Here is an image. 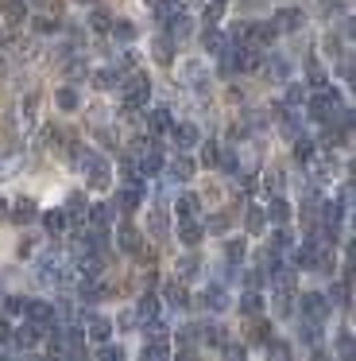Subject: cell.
<instances>
[{
	"mask_svg": "<svg viewBox=\"0 0 356 361\" xmlns=\"http://www.w3.org/2000/svg\"><path fill=\"white\" fill-rule=\"evenodd\" d=\"M286 97H291V102H302V97H306V90H302V86H291V94H286Z\"/></svg>",
	"mask_w": 356,
	"mask_h": 361,
	"instance_id": "45",
	"label": "cell"
},
{
	"mask_svg": "<svg viewBox=\"0 0 356 361\" xmlns=\"http://www.w3.org/2000/svg\"><path fill=\"white\" fill-rule=\"evenodd\" d=\"M155 59H159V63H170V35H159V39H155Z\"/></svg>",
	"mask_w": 356,
	"mask_h": 361,
	"instance_id": "31",
	"label": "cell"
},
{
	"mask_svg": "<svg viewBox=\"0 0 356 361\" xmlns=\"http://www.w3.org/2000/svg\"><path fill=\"white\" fill-rule=\"evenodd\" d=\"M147 229H151L155 237H163V233H167V218H163V210H155L151 218H147Z\"/></svg>",
	"mask_w": 356,
	"mask_h": 361,
	"instance_id": "36",
	"label": "cell"
},
{
	"mask_svg": "<svg viewBox=\"0 0 356 361\" xmlns=\"http://www.w3.org/2000/svg\"><path fill=\"white\" fill-rule=\"evenodd\" d=\"M170 136H174V148L178 152H186V148H193V144H198V128L193 125H170Z\"/></svg>",
	"mask_w": 356,
	"mask_h": 361,
	"instance_id": "10",
	"label": "cell"
},
{
	"mask_svg": "<svg viewBox=\"0 0 356 361\" xmlns=\"http://www.w3.org/2000/svg\"><path fill=\"white\" fill-rule=\"evenodd\" d=\"M23 314L43 330H51V322H54V307L43 303V299H27V303H23Z\"/></svg>",
	"mask_w": 356,
	"mask_h": 361,
	"instance_id": "6",
	"label": "cell"
},
{
	"mask_svg": "<svg viewBox=\"0 0 356 361\" xmlns=\"http://www.w3.org/2000/svg\"><path fill=\"white\" fill-rule=\"evenodd\" d=\"M108 334H113V326H108L105 319H93V322H89V338H97V342H105Z\"/></svg>",
	"mask_w": 356,
	"mask_h": 361,
	"instance_id": "32",
	"label": "cell"
},
{
	"mask_svg": "<svg viewBox=\"0 0 356 361\" xmlns=\"http://www.w3.org/2000/svg\"><path fill=\"white\" fill-rule=\"evenodd\" d=\"M12 218L15 221H31V218H35V202H31V198H20L15 210H12Z\"/></svg>",
	"mask_w": 356,
	"mask_h": 361,
	"instance_id": "26",
	"label": "cell"
},
{
	"mask_svg": "<svg viewBox=\"0 0 356 361\" xmlns=\"http://www.w3.org/2000/svg\"><path fill=\"white\" fill-rule=\"evenodd\" d=\"M271 280H275L279 291H291V268H286V264H275V268H271Z\"/></svg>",
	"mask_w": 356,
	"mask_h": 361,
	"instance_id": "24",
	"label": "cell"
},
{
	"mask_svg": "<svg viewBox=\"0 0 356 361\" xmlns=\"http://www.w3.org/2000/svg\"><path fill=\"white\" fill-rule=\"evenodd\" d=\"M108 24H113V16H108L105 8H93V16H89V27H97V32H105Z\"/></svg>",
	"mask_w": 356,
	"mask_h": 361,
	"instance_id": "38",
	"label": "cell"
},
{
	"mask_svg": "<svg viewBox=\"0 0 356 361\" xmlns=\"http://www.w3.org/2000/svg\"><path fill=\"white\" fill-rule=\"evenodd\" d=\"M178 78H182V86L186 90H209V71H205V63L201 59H186L182 66H178Z\"/></svg>",
	"mask_w": 356,
	"mask_h": 361,
	"instance_id": "1",
	"label": "cell"
},
{
	"mask_svg": "<svg viewBox=\"0 0 356 361\" xmlns=\"http://www.w3.org/2000/svg\"><path fill=\"white\" fill-rule=\"evenodd\" d=\"M108 27H113V35H116L120 43H132V39H136V27H132L128 20H113Z\"/></svg>",
	"mask_w": 356,
	"mask_h": 361,
	"instance_id": "23",
	"label": "cell"
},
{
	"mask_svg": "<svg viewBox=\"0 0 356 361\" xmlns=\"http://www.w3.org/2000/svg\"><path fill=\"white\" fill-rule=\"evenodd\" d=\"M263 221H267V214H263L260 206H252V214H248V229H252V233H260Z\"/></svg>",
	"mask_w": 356,
	"mask_h": 361,
	"instance_id": "39",
	"label": "cell"
},
{
	"mask_svg": "<svg viewBox=\"0 0 356 361\" xmlns=\"http://www.w3.org/2000/svg\"><path fill=\"white\" fill-rule=\"evenodd\" d=\"M298 307H302V314H306V319H314V322L329 319V299L317 295V291H306V295L298 299Z\"/></svg>",
	"mask_w": 356,
	"mask_h": 361,
	"instance_id": "3",
	"label": "cell"
},
{
	"mask_svg": "<svg viewBox=\"0 0 356 361\" xmlns=\"http://www.w3.org/2000/svg\"><path fill=\"white\" fill-rule=\"evenodd\" d=\"M20 167H23V152L4 156V159H0V179H4V175H12V171H20Z\"/></svg>",
	"mask_w": 356,
	"mask_h": 361,
	"instance_id": "25",
	"label": "cell"
},
{
	"mask_svg": "<svg viewBox=\"0 0 356 361\" xmlns=\"http://www.w3.org/2000/svg\"><path fill=\"white\" fill-rule=\"evenodd\" d=\"M58 140H62V133H58V128H43V133H39V148H43V152L58 148Z\"/></svg>",
	"mask_w": 356,
	"mask_h": 361,
	"instance_id": "28",
	"label": "cell"
},
{
	"mask_svg": "<svg viewBox=\"0 0 356 361\" xmlns=\"http://www.w3.org/2000/svg\"><path fill=\"white\" fill-rule=\"evenodd\" d=\"M205 303L213 307V311H224V303H229V299H224L221 288H209V291H205Z\"/></svg>",
	"mask_w": 356,
	"mask_h": 361,
	"instance_id": "37",
	"label": "cell"
},
{
	"mask_svg": "<svg viewBox=\"0 0 356 361\" xmlns=\"http://www.w3.org/2000/svg\"><path fill=\"white\" fill-rule=\"evenodd\" d=\"M43 226H46V233H51V237H62V233H66V226H70V218L62 210H54V214H43Z\"/></svg>",
	"mask_w": 356,
	"mask_h": 361,
	"instance_id": "13",
	"label": "cell"
},
{
	"mask_svg": "<svg viewBox=\"0 0 356 361\" xmlns=\"http://www.w3.org/2000/svg\"><path fill=\"white\" fill-rule=\"evenodd\" d=\"M39 334H43V326H35V322H31V326H23V330H15V345H20V350H31V345L39 342Z\"/></svg>",
	"mask_w": 356,
	"mask_h": 361,
	"instance_id": "16",
	"label": "cell"
},
{
	"mask_svg": "<svg viewBox=\"0 0 356 361\" xmlns=\"http://www.w3.org/2000/svg\"><path fill=\"white\" fill-rule=\"evenodd\" d=\"M58 105L62 109H77V94L74 90H58Z\"/></svg>",
	"mask_w": 356,
	"mask_h": 361,
	"instance_id": "41",
	"label": "cell"
},
{
	"mask_svg": "<svg viewBox=\"0 0 356 361\" xmlns=\"http://www.w3.org/2000/svg\"><path fill=\"white\" fill-rule=\"evenodd\" d=\"M77 4H89V0H77Z\"/></svg>",
	"mask_w": 356,
	"mask_h": 361,
	"instance_id": "47",
	"label": "cell"
},
{
	"mask_svg": "<svg viewBox=\"0 0 356 361\" xmlns=\"http://www.w3.org/2000/svg\"><path fill=\"white\" fill-rule=\"evenodd\" d=\"M221 4H224V0H221Z\"/></svg>",
	"mask_w": 356,
	"mask_h": 361,
	"instance_id": "48",
	"label": "cell"
},
{
	"mask_svg": "<svg viewBox=\"0 0 356 361\" xmlns=\"http://www.w3.org/2000/svg\"><path fill=\"white\" fill-rule=\"evenodd\" d=\"M217 20H221V0H213L205 8V27H217Z\"/></svg>",
	"mask_w": 356,
	"mask_h": 361,
	"instance_id": "40",
	"label": "cell"
},
{
	"mask_svg": "<svg viewBox=\"0 0 356 361\" xmlns=\"http://www.w3.org/2000/svg\"><path fill=\"white\" fill-rule=\"evenodd\" d=\"M198 195H182V198H178V202H174V210H178V218H193V214H198Z\"/></svg>",
	"mask_w": 356,
	"mask_h": 361,
	"instance_id": "22",
	"label": "cell"
},
{
	"mask_svg": "<svg viewBox=\"0 0 356 361\" xmlns=\"http://www.w3.org/2000/svg\"><path fill=\"white\" fill-rule=\"evenodd\" d=\"M120 206L124 210H139V206H144V187H139V183H128V187L120 190Z\"/></svg>",
	"mask_w": 356,
	"mask_h": 361,
	"instance_id": "12",
	"label": "cell"
},
{
	"mask_svg": "<svg viewBox=\"0 0 356 361\" xmlns=\"http://www.w3.org/2000/svg\"><path fill=\"white\" fill-rule=\"evenodd\" d=\"M120 86V74L116 71H97V90H113Z\"/></svg>",
	"mask_w": 356,
	"mask_h": 361,
	"instance_id": "33",
	"label": "cell"
},
{
	"mask_svg": "<svg viewBox=\"0 0 356 361\" xmlns=\"http://www.w3.org/2000/svg\"><path fill=\"white\" fill-rule=\"evenodd\" d=\"M267 218L275 221V226H283V221H291V206H286V198H271V206H267Z\"/></svg>",
	"mask_w": 356,
	"mask_h": 361,
	"instance_id": "18",
	"label": "cell"
},
{
	"mask_svg": "<svg viewBox=\"0 0 356 361\" xmlns=\"http://www.w3.org/2000/svg\"><path fill=\"white\" fill-rule=\"evenodd\" d=\"M35 94H23V102H15V117H12V128L15 133H27L31 121H35Z\"/></svg>",
	"mask_w": 356,
	"mask_h": 361,
	"instance_id": "5",
	"label": "cell"
},
{
	"mask_svg": "<svg viewBox=\"0 0 356 361\" xmlns=\"http://www.w3.org/2000/svg\"><path fill=\"white\" fill-rule=\"evenodd\" d=\"M167 353H170V345L163 342V338H155V342L144 345V357H167Z\"/></svg>",
	"mask_w": 356,
	"mask_h": 361,
	"instance_id": "30",
	"label": "cell"
},
{
	"mask_svg": "<svg viewBox=\"0 0 356 361\" xmlns=\"http://www.w3.org/2000/svg\"><path fill=\"white\" fill-rule=\"evenodd\" d=\"M132 167H136V171L144 175V179H147V175H159V171H163V156H159V148L144 140V148H139V159H136Z\"/></svg>",
	"mask_w": 356,
	"mask_h": 361,
	"instance_id": "4",
	"label": "cell"
},
{
	"mask_svg": "<svg viewBox=\"0 0 356 361\" xmlns=\"http://www.w3.org/2000/svg\"><path fill=\"white\" fill-rule=\"evenodd\" d=\"M120 90H124V105H128V109H139V105L151 97V82H147V74H132L128 82H120Z\"/></svg>",
	"mask_w": 356,
	"mask_h": 361,
	"instance_id": "2",
	"label": "cell"
},
{
	"mask_svg": "<svg viewBox=\"0 0 356 361\" xmlns=\"http://www.w3.org/2000/svg\"><path fill=\"white\" fill-rule=\"evenodd\" d=\"M333 109H337V94H333V90H317V94L310 97V113H314V117L329 121Z\"/></svg>",
	"mask_w": 356,
	"mask_h": 361,
	"instance_id": "7",
	"label": "cell"
},
{
	"mask_svg": "<svg viewBox=\"0 0 356 361\" xmlns=\"http://www.w3.org/2000/svg\"><path fill=\"white\" fill-rule=\"evenodd\" d=\"M155 311H159V303H155V295H144L139 299V307H136V319H155Z\"/></svg>",
	"mask_w": 356,
	"mask_h": 361,
	"instance_id": "27",
	"label": "cell"
},
{
	"mask_svg": "<svg viewBox=\"0 0 356 361\" xmlns=\"http://www.w3.org/2000/svg\"><path fill=\"white\" fill-rule=\"evenodd\" d=\"M23 303H27V299H8V311H12V314H23Z\"/></svg>",
	"mask_w": 356,
	"mask_h": 361,
	"instance_id": "44",
	"label": "cell"
},
{
	"mask_svg": "<svg viewBox=\"0 0 356 361\" xmlns=\"http://www.w3.org/2000/svg\"><path fill=\"white\" fill-rule=\"evenodd\" d=\"M240 307H244V314H260L263 295H260V291H248V295H244V303H240Z\"/></svg>",
	"mask_w": 356,
	"mask_h": 361,
	"instance_id": "34",
	"label": "cell"
},
{
	"mask_svg": "<svg viewBox=\"0 0 356 361\" xmlns=\"http://www.w3.org/2000/svg\"><path fill=\"white\" fill-rule=\"evenodd\" d=\"M163 299H167V307H186V288L178 280H170L167 288H163Z\"/></svg>",
	"mask_w": 356,
	"mask_h": 361,
	"instance_id": "17",
	"label": "cell"
},
{
	"mask_svg": "<svg viewBox=\"0 0 356 361\" xmlns=\"http://www.w3.org/2000/svg\"><path fill=\"white\" fill-rule=\"evenodd\" d=\"M178 237H182V245H198L201 241V226L193 218H182V229H178Z\"/></svg>",
	"mask_w": 356,
	"mask_h": 361,
	"instance_id": "20",
	"label": "cell"
},
{
	"mask_svg": "<svg viewBox=\"0 0 356 361\" xmlns=\"http://www.w3.org/2000/svg\"><path fill=\"white\" fill-rule=\"evenodd\" d=\"M201 164H205V167H217V164H221V152H217L213 140L201 144Z\"/></svg>",
	"mask_w": 356,
	"mask_h": 361,
	"instance_id": "29",
	"label": "cell"
},
{
	"mask_svg": "<svg viewBox=\"0 0 356 361\" xmlns=\"http://www.w3.org/2000/svg\"><path fill=\"white\" fill-rule=\"evenodd\" d=\"M201 43L209 47V55H221V51L229 47V43H224V35H221V32H213V27H205V35H201Z\"/></svg>",
	"mask_w": 356,
	"mask_h": 361,
	"instance_id": "21",
	"label": "cell"
},
{
	"mask_svg": "<svg viewBox=\"0 0 356 361\" xmlns=\"http://www.w3.org/2000/svg\"><path fill=\"white\" fill-rule=\"evenodd\" d=\"M0 20H4V24L27 20V0H0Z\"/></svg>",
	"mask_w": 356,
	"mask_h": 361,
	"instance_id": "8",
	"label": "cell"
},
{
	"mask_svg": "<svg viewBox=\"0 0 356 361\" xmlns=\"http://www.w3.org/2000/svg\"><path fill=\"white\" fill-rule=\"evenodd\" d=\"M8 338H12V326H8V322H0V342H8Z\"/></svg>",
	"mask_w": 356,
	"mask_h": 361,
	"instance_id": "46",
	"label": "cell"
},
{
	"mask_svg": "<svg viewBox=\"0 0 356 361\" xmlns=\"http://www.w3.org/2000/svg\"><path fill=\"white\" fill-rule=\"evenodd\" d=\"M147 128H151V133H170V109H151L147 113Z\"/></svg>",
	"mask_w": 356,
	"mask_h": 361,
	"instance_id": "14",
	"label": "cell"
},
{
	"mask_svg": "<svg viewBox=\"0 0 356 361\" xmlns=\"http://www.w3.org/2000/svg\"><path fill=\"white\" fill-rule=\"evenodd\" d=\"M267 66H271V74H275L279 82L291 78V66H286V59H267Z\"/></svg>",
	"mask_w": 356,
	"mask_h": 361,
	"instance_id": "35",
	"label": "cell"
},
{
	"mask_svg": "<svg viewBox=\"0 0 356 361\" xmlns=\"http://www.w3.org/2000/svg\"><path fill=\"white\" fill-rule=\"evenodd\" d=\"M302 12L298 8H279V16H275V32H298L302 27Z\"/></svg>",
	"mask_w": 356,
	"mask_h": 361,
	"instance_id": "9",
	"label": "cell"
},
{
	"mask_svg": "<svg viewBox=\"0 0 356 361\" xmlns=\"http://www.w3.org/2000/svg\"><path fill=\"white\" fill-rule=\"evenodd\" d=\"M198 268H201L198 260H193V257H186L182 264H178V272H182V280H190V276H198Z\"/></svg>",
	"mask_w": 356,
	"mask_h": 361,
	"instance_id": "43",
	"label": "cell"
},
{
	"mask_svg": "<svg viewBox=\"0 0 356 361\" xmlns=\"http://www.w3.org/2000/svg\"><path fill=\"white\" fill-rule=\"evenodd\" d=\"M113 218H116L113 202H97V206L89 210V221H93L97 229H108V226H113Z\"/></svg>",
	"mask_w": 356,
	"mask_h": 361,
	"instance_id": "11",
	"label": "cell"
},
{
	"mask_svg": "<svg viewBox=\"0 0 356 361\" xmlns=\"http://www.w3.org/2000/svg\"><path fill=\"white\" fill-rule=\"evenodd\" d=\"M190 175H193V164H190V159H186V156L170 159V179H174V183H186V179H190Z\"/></svg>",
	"mask_w": 356,
	"mask_h": 361,
	"instance_id": "19",
	"label": "cell"
},
{
	"mask_svg": "<svg viewBox=\"0 0 356 361\" xmlns=\"http://www.w3.org/2000/svg\"><path fill=\"white\" fill-rule=\"evenodd\" d=\"M224 257H229V260H244V241H229V245H224Z\"/></svg>",
	"mask_w": 356,
	"mask_h": 361,
	"instance_id": "42",
	"label": "cell"
},
{
	"mask_svg": "<svg viewBox=\"0 0 356 361\" xmlns=\"http://www.w3.org/2000/svg\"><path fill=\"white\" fill-rule=\"evenodd\" d=\"M120 249L139 257V229L136 226H120Z\"/></svg>",
	"mask_w": 356,
	"mask_h": 361,
	"instance_id": "15",
	"label": "cell"
}]
</instances>
